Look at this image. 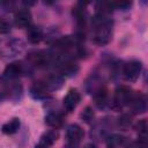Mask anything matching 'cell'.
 <instances>
[{"label":"cell","instance_id":"cell-1","mask_svg":"<svg viewBox=\"0 0 148 148\" xmlns=\"http://www.w3.org/2000/svg\"><path fill=\"white\" fill-rule=\"evenodd\" d=\"M112 35V23L104 17V15L98 14L94 20V36L92 39L98 45L108 44Z\"/></svg>","mask_w":148,"mask_h":148},{"label":"cell","instance_id":"cell-2","mask_svg":"<svg viewBox=\"0 0 148 148\" xmlns=\"http://www.w3.org/2000/svg\"><path fill=\"white\" fill-rule=\"evenodd\" d=\"M23 47H24V44L21 39L9 38L1 44L0 53L5 58H12V57H15L17 53H21Z\"/></svg>","mask_w":148,"mask_h":148},{"label":"cell","instance_id":"cell-3","mask_svg":"<svg viewBox=\"0 0 148 148\" xmlns=\"http://www.w3.org/2000/svg\"><path fill=\"white\" fill-rule=\"evenodd\" d=\"M132 96H133V94H132L130 88H127L125 86H121V87L117 88L116 91H114L113 102H112L113 108L117 109V110H120L125 105H128Z\"/></svg>","mask_w":148,"mask_h":148},{"label":"cell","instance_id":"cell-4","mask_svg":"<svg viewBox=\"0 0 148 148\" xmlns=\"http://www.w3.org/2000/svg\"><path fill=\"white\" fill-rule=\"evenodd\" d=\"M142 69V64L140 60H130L123 67L124 77L127 81H135L140 76Z\"/></svg>","mask_w":148,"mask_h":148},{"label":"cell","instance_id":"cell-5","mask_svg":"<svg viewBox=\"0 0 148 148\" xmlns=\"http://www.w3.org/2000/svg\"><path fill=\"white\" fill-rule=\"evenodd\" d=\"M29 58H30L31 62L37 67H45V66L50 65V62L52 61L51 54H49L45 51H35V52L30 53Z\"/></svg>","mask_w":148,"mask_h":148},{"label":"cell","instance_id":"cell-6","mask_svg":"<svg viewBox=\"0 0 148 148\" xmlns=\"http://www.w3.org/2000/svg\"><path fill=\"white\" fill-rule=\"evenodd\" d=\"M80 99H81V95H80V92L76 89L68 90V92L64 97V106H65V109L68 112L73 111L76 108V105L79 104Z\"/></svg>","mask_w":148,"mask_h":148},{"label":"cell","instance_id":"cell-7","mask_svg":"<svg viewBox=\"0 0 148 148\" xmlns=\"http://www.w3.org/2000/svg\"><path fill=\"white\" fill-rule=\"evenodd\" d=\"M128 105L131 106V110L133 113H142L147 109L146 97L142 94H136V95L132 96Z\"/></svg>","mask_w":148,"mask_h":148},{"label":"cell","instance_id":"cell-8","mask_svg":"<svg viewBox=\"0 0 148 148\" xmlns=\"http://www.w3.org/2000/svg\"><path fill=\"white\" fill-rule=\"evenodd\" d=\"M84 133H83V130L81 128V126H79L77 124H72L67 127V131H66V136H67V140L68 142L71 143H75L77 145L81 139L83 138Z\"/></svg>","mask_w":148,"mask_h":148},{"label":"cell","instance_id":"cell-9","mask_svg":"<svg viewBox=\"0 0 148 148\" xmlns=\"http://www.w3.org/2000/svg\"><path fill=\"white\" fill-rule=\"evenodd\" d=\"M23 73V65L18 61L15 62H10L9 65H7V67L5 68V76L9 80H14L16 77H18L21 74Z\"/></svg>","mask_w":148,"mask_h":148},{"label":"cell","instance_id":"cell-10","mask_svg":"<svg viewBox=\"0 0 148 148\" xmlns=\"http://www.w3.org/2000/svg\"><path fill=\"white\" fill-rule=\"evenodd\" d=\"M30 94L34 98L42 99V98H46L50 96V90L46 88V86L43 83V81H40V82H36L35 84L31 86Z\"/></svg>","mask_w":148,"mask_h":148},{"label":"cell","instance_id":"cell-11","mask_svg":"<svg viewBox=\"0 0 148 148\" xmlns=\"http://www.w3.org/2000/svg\"><path fill=\"white\" fill-rule=\"evenodd\" d=\"M14 21L18 28H27L31 23V14L28 9H21L15 14Z\"/></svg>","mask_w":148,"mask_h":148},{"label":"cell","instance_id":"cell-12","mask_svg":"<svg viewBox=\"0 0 148 148\" xmlns=\"http://www.w3.org/2000/svg\"><path fill=\"white\" fill-rule=\"evenodd\" d=\"M58 67H59V71L61 72V74H64V75H74L79 69L77 65L71 59H65V60L59 61Z\"/></svg>","mask_w":148,"mask_h":148},{"label":"cell","instance_id":"cell-13","mask_svg":"<svg viewBox=\"0 0 148 148\" xmlns=\"http://www.w3.org/2000/svg\"><path fill=\"white\" fill-rule=\"evenodd\" d=\"M62 82H64L62 77H61L60 75H56V74L49 75V76L43 81V83L46 86V88H47L50 91L59 89V88L62 86Z\"/></svg>","mask_w":148,"mask_h":148},{"label":"cell","instance_id":"cell-14","mask_svg":"<svg viewBox=\"0 0 148 148\" xmlns=\"http://www.w3.org/2000/svg\"><path fill=\"white\" fill-rule=\"evenodd\" d=\"M20 125H21V121L18 118H12L10 120H8L7 123H5L1 127V131L5 133V134H14L18 131L20 128Z\"/></svg>","mask_w":148,"mask_h":148},{"label":"cell","instance_id":"cell-15","mask_svg":"<svg viewBox=\"0 0 148 148\" xmlns=\"http://www.w3.org/2000/svg\"><path fill=\"white\" fill-rule=\"evenodd\" d=\"M64 121V118L60 113L58 112H50L46 114L45 117V123L46 125L51 126V127H59Z\"/></svg>","mask_w":148,"mask_h":148},{"label":"cell","instance_id":"cell-16","mask_svg":"<svg viewBox=\"0 0 148 148\" xmlns=\"http://www.w3.org/2000/svg\"><path fill=\"white\" fill-rule=\"evenodd\" d=\"M43 38V31L39 27H30L28 29V39L32 44H37Z\"/></svg>","mask_w":148,"mask_h":148},{"label":"cell","instance_id":"cell-17","mask_svg":"<svg viewBox=\"0 0 148 148\" xmlns=\"http://www.w3.org/2000/svg\"><path fill=\"white\" fill-rule=\"evenodd\" d=\"M94 97H95V102H96V104H97L98 108H104L108 104V92H106V90H105L104 87H102L101 89H98L94 94Z\"/></svg>","mask_w":148,"mask_h":148},{"label":"cell","instance_id":"cell-18","mask_svg":"<svg viewBox=\"0 0 148 148\" xmlns=\"http://www.w3.org/2000/svg\"><path fill=\"white\" fill-rule=\"evenodd\" d=\"M57 138H58V133L56 132V131H50V132H47V133H45L43 136H42V139H40V145H43V146H46V147H50L56 140H57Z\"/></svg>","mask_w":148,"mask_h":148},{"label":"cell","instance_id":"cell-19","mask_svg":"<svg viewBox=\"0 0 148 148\" xmlns=\"http://www.w3.org/2000/svg\"><path fill=\"white\" fill-rule=\"evenodd\" d=\"M124 142H125V138L124 136L118 135V134H114V135H112V136L109 138L108 146H109V148H116L118 146L124 145Z\"/></svg>","mask_w":148,"mask_h":148},{"label":"cell","instance_id":"cell-20","mask_svg":"<svg viewBox=\"0 0 148 148\" xmlns=\"http://www.w3.org/2000/svg\"><path fill=\"white\" fill-rule=\"evenodd\" d=\"M118 124H119L120 127L126 128V127H128V126L132 124V117H131L130 114H127V113H124L123 116L119 117V121H118Z\"/></svg>","mask_w":148,"mask_h":148},{"label":"cell","instance_id":"cell-21","mask_svg":"<svg viewBox=\"0 0 148 148\" xmlns=\"http://www.w3.org/2000/svg\"><path fill=\"white\" fill-rule=\"evenodd\" d=\"M136 128H138V132L139 134H141L143 138H146V134H147V130H148V125H147V120L146 119H142L136 125Z\"/></svg>","mask_w":148,"mask_h":148},{"label":"cell","instance_id":"cell-22","mask_svg":"<svg viewBox=\"0 0 148 148\" xmlns=\"http://www.w3.org/2000/svg\"><path fill=\"white\" fill-rule=\"evenodd\" d=\"M81 118H82L86 123H90V121L94 119V112H92V110H91L89 106H87V108L84 109V111L81 113Z\"/></svg>","mask_w":148,"mask_h":148},{"label":"cell","instance_id":"cell-23","mask_svg":"<svg viewBox=\"0 0 148 148\" xmlns=\"http://www.w3.org/2000/svg\"><path fill=\"white\" fill-rule=\"evenodd\" d=\"M134 148H147L146 138H143V136L139 138V140H136V142L134 143Z\"/></svg>","mask_w":148,"mask_h":148},{"label":"cell","instance_id":"cell-24","mask_svg":"<svg viewBox=\"0 0 148 148\" xmlns=\"http://www.w3.org/2000/svg\"><path fill=\"white\" fill-rule=\"evenodd\" d=\"M9 29H10V25H9L7 22H5V21H0V32H2V34L8 32Z\"/></svg>","mask_w":148,"mask_h":148},{"label":"cell","instance_id":"cell-25","mask_svg":"<svg viewBox=\"0 0 148 148\" xmlns=\"http://www.w3.org/2000/svg\"><path fill=\"white\" fill-rule=\"evenodd\" d=\"M65 148H77V145H75V143H71V142H67V145L65 146Z\"/></svg>","mask_w":148,"mask_h":148},{"label":"cell","instance_id":"cell-26","mask_svg":"<svg viewBox=\"0 0 148 148\" xmlns=\"http://www.w3.org/2000/svg\"><path fill=\"white\" fill-rule=\"evenodd\" d=\"M36 148H49V147H46V146H43V145H38V146H36Z\"/></svg>","mask_w":148,"mask_h":148}]
</instances>
